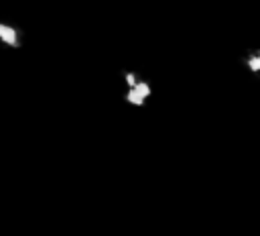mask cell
<instances>
[{"mask_svg":"<svg viewBox=\"0 0 260 236\" xmlns=\"http://www.w3.org/2000/svg\"><path fill=\"white\" fill-rule=\"evenodd\" d=\"M124 79H126V94H124V100L132 106H144L152 94V87L148 81L140 79L136 73L128 71L124 73Z\"/></svg>","mask_w":260,"mask_h":236,"instance_id":"1","label":"cell"},{"mask_svg":"<svg viewBox=\"0 0 260 236\" xmlns=\"http://www.w3.org/2000/svg\"><path fill=\"white\" fill-rule=\"evenodd\" d=\"M0 43L6 45V47L16 49V47L22 45V35H20V31H18L14 24H10V22H0Z\"/></svg>","mask_w":260,"mask_h":236,"instance_id":"2","label":"cell"}]
</instances>
